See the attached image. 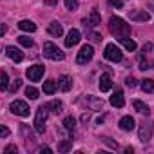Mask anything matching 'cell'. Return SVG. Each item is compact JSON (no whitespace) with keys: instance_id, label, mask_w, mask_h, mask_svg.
<instances>
[{"instance_id":"cell-1","label":"cell","mask_w":154,"mask_h":154,"mask_svg":"<svg viewBox=\"0 0 154 154\" xmlns=\"http://www.w3.org/2000/svg\"><path fill=\"white\" fill-rule=\"evenodd\" d=\"M109 31H111L118 40L131 36V26H129L123 18H120V17H111V18H109Z\"/></svg>"},{"instance_id":"cell-2","label":"cell","mask_w":154,"mask_h":154,"mask_svg":"<svg viewBox=\"0 0 154 154\" xmlns=\"http://www.w3.org/2000/svg\"><path fill=\"white\" fill-rule=\"evenodd\" d=\"M47 112H49V109H47V105H40L38 107V111H36V118H35V131L38 132V134H44V131H45V120H47Z\"/></svg>"},{"instance_id":"cell-3","label":"cell","mask_w":154,"mask_h":154,"mask_svg":"<svg viewBox=\"0 0 154 154\" xmlns=\"http://www.w3.org/2000/svg\"><path fill=\"white\" fill-rule=\"evenodd\" d=\"M44 56H47L49 60H54V62H58V60H63V58H65L63 51H62V49H58L53 42H45V44H44Z\"/></svg>"},{"instance_id":"cell-4","label":"cell","mask_w":154,"mask_h":154,"mask_svg":"<svg viewBox=\"0 0 154 154\" xmlns=\"http://www.w3.org/2000/svg\"><path fill=\"white\" fill-rule=\"evenodd\" d=\"M103 56H105V60H109V62H122V60H123V54H122L120 47H116L114 44H107V45H105Z\"/></svg>"},{"instance_id":"cell-5","label":"cell","mask_w":154,"mask_h":154,"mask_svg":"<svg viewBox=\"0 0 154 154\" xmlns=\"http://www.w3.org/2000/svg\"><path fill=\"white\" fill-rule=\"evenodd\" d=\"M9 109H11V112H13V114L22 116V118L29 116V112H31V111H29V105H27L26 102H22V100H15V102H11Z\"/></svg>"},{"instance_id":"cell-6","label":"cell","mask_w":154,"mask_h":154,"mask_svg":"<svg viewBox=\"0 0 154 154\" xmlns=\"http://www.w3.org/2000/svg\"><path fill=\"white\" fill-rule=\"evenodd\" d=\"M152 131H154V123L152 122H143L140 125V131H138V136H140V141H149L152 138Z\"/></svg>"},{"instance_id":"cell-7","label":"cell","mask_w":154,"mask_h":154,"mask_svg":"<svg viewBox=\"0 0 154 154\" xmlns=\"http://www.w3.org/2000/svg\"><path fill=\"white\" fill-rule=\"evenodd\" d=\"M93 54H94V51H93V47L89 45V44H85V45H82V49H80V53L76 54V63H80V65H84V63H87L91 58H93Z\"/></svg>"},{"instance_id":"cell-8","label":"cell","mask_w":154,"mask_h":154,"mask_svg":"<svg viewBox=\"0 0 154 154\" xmlns=\"http://www.w3.org/2000/svg\"><path fill=\"white\" fill-rule=\"evenodd\" d=\"M44 72H45V67L44 65H40V63H36V65H31L27 71H26V74H27V78L31 80V82H38L42 76H44Z\"/></svg>"},{"instance_id":"cell-9","label":"cell","mask_w":154,"mask_h":154,"mask_svg":"<svg viewBox=\"0 0 154 154\" xmlns=\"http://www.w3.org/2000/svg\"><path fill=\"white\" fill-rule=\"evenodd\" d=\"M100 22H102V18H100V13H98L96 9H93V11L89 13V17L84 18V26H85V27H96Z\"/></svg>"},{"instance_id":"cell-10","label":"cell","mask_w":154,"mask_h":154,"mask_svg":"<svg viewBox=\"0 0 154 154\" xmlns=\"http://www.w3.org/2000/svg\"><path fill=\"white\" fill-rule=\"evenodd\" d=\"M6 53H8V56H9L13 62H17V63L24 60V53H22L18 47H15V45H8V47H6Z\"/></svg>"},{"instance_id":"cell-11","label":"cell","mask_w":154,"mask_h":154,"mask_svg":"<svg viewBox=\"0 0 154 154\" xmlns=\"http://www.w3.org/2000/svg\"><path fill=\"white\" fill-rule=\"evenodd\" d=\"M111 105L112 107H123L125 105V98H123V91L122 89H116L114 93H112V96H111Z\"/></svg>"},{"instance_id":"cell-12","label":"cell","mask_w":154,"mask_h":154,"mask_svg":"<svg viewBox=\"0 0 154 154\" xmlns=\"http://www.w3.org/2000/svg\"><path fill=\"white\" fill-rule=\"evenodd\" d=\"M80 42V31L78 29H71L67 33V38H65V47H72Z\"/></svg>"},{"instance_id":"cell-13","label":"cell","mask_w":154,"mask_h":154,"mask_svg":"<svg viewBox=\"0 0 154 154\" xmlns=\"http://www.w3.org/2000/svg\"><path fill=\"white\" fill-rule=\"evenodd\" d=\"M131 20H134V22H147L149 18H150V15L149 13H145V11H140V9H134V11H131Z\"/></svg>"},{"instance_id":"cell-14","label":"cell","mask_w":154,"mask_h":154,"mask_svg":"<svg viewBox=\"0 0 154 154\" xmlns=\"http://www.w3.org/2000/svg\"><path fill=\"white\" fill-rule=\"evenodd\" d=\"M98 87H100V91L102 93H105V91H109L111 87H112V80H111V74H102V78H100V84H98Z\"/></svg>"},{"instance_id":"cell-15","label":"cell","mask_w":154,"mask_h":154,"mask_svg":"<svg viewBox=\"0 0 154 154\" xmlns=\"http://www.w3.org/2000/svg\"><path fill=\"white\" fill-rule=\"evenodd\" d=\"M120 129L125 131V132L132 131V129H134V118H132V116H123V118L120 120Z\"/></svg>"},{"instance_id":"cell-16","label":"cell","mask_w":154,"mask_h":154,"mask_svg":"<svg viewBox=\"0 0 154 154\" xmlns=\"http://www.w3.org/2000/svg\"><path fill=\"white\" fill-rule=\"evenodd\" d=\"M18 29L27 31V33H35L36 31V24H33L31 20H20L18 22Z\"/></svg>"},{"instance_id":"cell-17","label":"cell","mask_w":154,"mask_h":154,"mask_svg":"<svg viewBox=\"0 0 154 154\" xmlns=\"http://www.w3.org/2000/svg\"><path fill=\"white\" fill-rule=\"evenodd\" d=\"M47 31H49V35H53V36H56V38L63 35V29H62V26H60L58 22H51L49 27H47Z\"/></svg>"},{"instance_id":"cell-18","label":"cell","mask_w":154,"mask_h":154,"mask_svg":"<svg viewBox=\"0 0 154 154\" xmlns=\"http://www.w3.org/2000/svg\"><path fill=\"white\" fill-rule=\"evenodd\" d=\"M87 103H89L91 111H102L103 109V102L98 100V98H94V96H87Z\"/></svg>"},{"instance_id":"cell-19","label":"cell","mask_w":154,"mask_h":154,"mask_svg":"<svg viewBox=\"0 0 154 154\" xmlns=\"http://www.w3.org/2000/svg\"><path fill=\"white\" fill-rule=\"evenodd\" d=\"M58 87H60V85H58L54 80H47V82H44V93H45V94H54Z\"/></svg>"},{"instance_id":"cell-20","label":"cell","mask_w":154,"mask_h":154,"mask_svg":"<svg viewBox=\"0 0 154 154\" xmlns=\"http://www.w3.org/2000/svg\"><path fill=\"white\" fill-rule=\"evenodd\" d=\"M132 105H134V109H136L140 114H145V116H149V114H150V109H149V105H147V103H143V102L136 100Z\"/></svg>"},{"instance_id":"cell-21","label":"cell","mask_w":154,"mask_h":154,"mask_svg":"<svg viewBox=\"0 0 154 154\" xmlns=\"http://www.w3.org/2000/svg\"><path fill=\"white\" fill-rule=\"evenodd\" d=\"M58 85H60V89H62L63 93H67V91L72 87V80H71V76H67V74H65V76H62Z\"/></svg>"},{"instance_id":"cell-22","label":"cell","mask_w":154,"mask_h":154,"mask_svg":"<svg viewBox=\"0 0 154 154\" xmlns=\"http://www.w3.org/2000/svg\"><path fill=\"white\" fill-rule=\"evenodd\" d=\"M47 105V109L51 111V112H60L62 111V102L60 100H51L49 103H45Z\"/></svg>"},{"instance_id":"cell-23","label":"cell","mask_w":154,"mask_h":154,"mask_svg":"<svg viewBox=\"0 0 154 154\" xmlns=\"http://www.w3.org/2000/svg\"><path fill=\"white\" fill-rule=\"evenodd\" d=\"M72 149V140H63L58 143V152H69Z\"/></svg>"},{"instance_id":"cell-24","label":"cell","mask_w":154,"mask_h":154,"mask_svg":"<svg viewBox=\"0 0 154 154\" xmlns=\"http://www.w3.org/2000/svg\"><path fill=\"white\" fill-rule=\"evenodd\" d=\"M63 127H65V131L72 132V131H74V127H76V120H74L72 116H67V118L63 120Z\"/></svg>"},{"instance_id":"cell-25","label":"cell","mask_w":154,"mask_h":154,"mask_svg":"<svg viewBox=\"0 0 154 154\" xmlns=\"http://www.w3.org/2000/svg\"><path fill=\"white\" fill-rule=\"evenodd\" d=\"M120 42L123 44V47H125L127 51H134V49H136V42H134V40H131L129 36H127V38H122Z\"/></svg>"},{"instance_id":"cell-26","label":"cell","mask_w":154,"mask_h":154,"mask_svg":"<svg viewBox=\"0 0 154 154\" xmlns=\"http://www.w3.org/2000/svg\"><path fill=\"white\" fill-rule=\"evenodd\" d=\"M141 89L145 91V93H154V80H143L141 82Z\"/></svg>"},{"instance_id":"cell-27","label":"cell","mask_w":154,"mask_h":154,"mask_svg":"<svg viewBox=\"0 0 154 154\" xmlns=\"http://www.w3.org/2000/svg\"><path fill=\"white\" fill-rule=\"evenodd\" d=\"M26 96H27L29 100H36V98H38V89H36V87H27V89H26Z\"/></svg>"},{"instance_id":"cell-28","label":"cell","mask_w":154,"mask_h":154,"mask_svg":"<svg viewBox=\"0 0 154 154\" xmlns=\"http://www.w3.org/2000/svg\"><path fill=\"white\" fill-rule=\"evenodd\" d=\"M18 42H20V45H24V47H33V38H29V36H18Z\"/></svg>"},{"instance_id":"cell-29","label":"cell","mask_w":154,"mask_h":154,"mask_svg":"<svg viewBox=\"0 0 154 154\" xmlns=\"http://www.w3.org/2000/svg\"><path fill=\"white\" fill-rule=\"evenodd\" d=\"M138 62H140V69H141V71H147V69H149V62H147V58H145L143 53L138 56Z\"/></svg>"},{"instance_id":"cell-30","label":"cell","mask_w":154,"mask_h":154,"mask_svg":"<svg viewBox=\"0 0 154 154\" xmlns=\"http://www.w3.org/2000/svg\"><path fill=\"white\" fill-rule=\"evenodd\" d=\"M8 85H9L8 72H6V71H2V82H0V89H2V91H6V89H8Z\"/></svg>"},{"instance_id":"cell-31","label":"cell","mask_w":154,"mask_h":154,"mask_svg":"<svg viewBox=\"0 0 154 154\" xmlns=\"http://www.w3.org/2000/svg\"><path fill=\"white\" fill-rule=\"evenodd\" d=\"M65 8L69 11H76L78 9V0H65Z\"/></svg>"},{"instance_id":"cell-32","label":"cell","mask_w":154,"mask_h":154,"mask_svg":"<svg viewBox=\"0 0 154 154\" xmlns=\"http://www.w3.org/2000/svg\"><path fill=\"white\" fill-rule=\"evenodd\" d=\"M20 85H22V80H15V82L11 84V87H9V93H17V91L20 89Z\"/></svg>"},{"instance_id":"cell-33","label":"cell","mask_w":154,"mask_h":154,"mask_svg":"<svg viewBox=\"0 0 154 154\" xmlns=\"http://www.w3.org/2000/svg\"><path fill=\"white\" fill-rule=\"evenodd\" d=\"M109 4L112 8H116V9H122L123 8V0H109Z\"/></svg>"},{"instance_id":"cell-34","label":"cell","mask_w":154,"mask_h":154,"mask_svg":"<svg viewBox=\"0 0 154 154\" xmlns=\"http://www.w3.org/2000/svg\"><path fill=\"white\" fill-rule=\"evenodd\" d=\"M11 152L17 154V145H8V147L4 149V154H11Z\"/></svg>"},{"instance_id":"cell-35","label":"cell","mask_w":154,"mask_h":154,"mask_svg":"<svg viewBox=\"0 0 154 154\" xmlns=\"http://www.w3.org/2000/svg\"><path fill=\"white\" fill-rule=\"evenodd\" d=\"M125 84H127V85H129V87H136V80H134V78H132V76H129V78H127V80H125Z\"/></svg>"},{"instance_id":"cell-36","label":"cell","mask_w":154,"mask_h":154,"mask_svg":"<svg viewBox=\"0 0 154 154\" xmlns=\"http://www.w3.org/2000/svg\"><path fill=\"white\" fill-rule=\"evenodd\" d=\"M0 134H2V138H6V136L9 134V131H8V127H6V125L0 127Z\"/></svg>"},{"instance_id":"cell-37","label":"cell","mask_w":154,"mask_h":154,"mask_svg":"<svg viewBox=\"0 0 154 154\" xmlns=\"http://www.w3.org/2000/svg\"><path fill=\"white\" fill-rule=\"evenodd\" d=\"M89 118H91V114H89V112L82 114V122H84V123H87V122H89Z\"/></svg>"},{"instance_id":"cell-38","label":"cell","mask_w":154,"mask_h":154,"mask_svg":"<svg viewBox=\"0 0 154 154\" xmlns=\"http://www.w3.org/2000/svg\"><path fill=\"white\" fill-rule=\"evenodd\" d=\"M38 152H47V154H49V152H51V149H49V147H40V149H38Z\"/></svg>"},{"instance_id":"cell-39","label":"cell","mask_w":154,"mask_h":154,"mask_svg":"<svg viewBox=\"0 0 154 154\" xmlns=\"http://www.w3.org/2000/svg\"><path fill=\"white\" fill-rule=\"evenodd\" d=\"M56 0H45V4H54Z\"/></svg>"}]
</instances>
